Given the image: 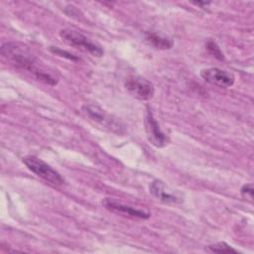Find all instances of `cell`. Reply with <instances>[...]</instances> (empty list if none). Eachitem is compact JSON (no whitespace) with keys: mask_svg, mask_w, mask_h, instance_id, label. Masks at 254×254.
Wrapping results in <instances>:
<instances>
[{"mask_svg":"<svg viewBox=\"0 0 254 254\" xmlns=\"http://www.w3.org/2000/svg\"><path fill=\"white\" fill-rule=\"evenodd\" d=\"M1 55L16 66L31 72L38 80L50 84H57V80L48 72L42 70L37 65L36 58L23 45L15 42L4 43L0 49Z\"/></svg>","mask_w":254,"mask_h":254,"instance_id":"1","label":"cell"},{"mask_svg":"<svg viewBox=\"0 0 254 254\" xmlns=\"http://www.w3.org/2000/svg\"><path fill=\"white\" fill-rule=\"evenodd\" d=\"M60 36L69 46L89 53L94 57H101L103 55V50L100 46L94 44L87 37L75 30L64 29L60 32Z\"/></svg>","mask_w":254,"mask_h":254,"instance_id":"2","label":"cell"},{"mask_svg":"<svg viewBox=\"0 0 254 254\" xmlns=\"http://www.w3.org/2000/svg\"><path fill=\"white\" fill-rule=\"evenodd\" d=\"M23 163L31 172L52 185L61 186L64 183L62 176L56 170L36 156H27L23 158Z\"/></svg>","mask_w":254,"mask_h":254,"instance_id":"3","label":"cell"},{"mask_svg":"<svg viewBox=\"0 0 254 254\" xmlns=\"http://www.w3.org/2000/svg\"><path fill=\"white\" fill-rule=\"evenodd\" d=\"M125 87L131 95L142 100L152 98L155 92L153 84L140 75H129L125 80Z\"/></svg>","mask_w":254,"mask_h":254,"instance_id":"4","label":"cell"},{"mask_svg":"<svg viewBox=\"0 0 254 254\" xmlns=\"http://www.w3.org/2000/svg\"><path fill=\"white\" fill-rule=\"evenodd\" d=\"M200 76L206 82L223 88L232 86L235 81V77L231 72L218 67L204 68L200 71Z\"/></svg>","mask_w":254,"mask_h":254,"instance_id":"5","label":"cell"},{"mask_svg":"<svg viewBox=\"0 0 254 254\" xmlns=\"http://www.w3.org/2000/svg\"><path fill=\"white\" fill-rule=\"evenodd\" d=\"M145 130L147 133L148 140L152 145L158 148H162L167 145L168 138L161 130L158 121L155 119L153 113L148 107L145 116Z\"/></svg>","mask_w":254,"mask_h":254,"instance_id":"6","label":"cell"},{"mask_svg":"<svg viewBox=\"0 0 254 254\" xmlns=\"http://www.w3.org/2000/svg\"><path fill=\"white\" fill-rule=\"evenodd\" d=\"M82 109H83L84 113L89 118H91L98 124L102 125L105 128H108L112 131L121 133L122 128H123L121 126V124L118 121H116L115 119H113L108 113H106L101 108H99L97 106H93V105H84L82 107Z\"/></svg>","mask_w":254,"mask_h":254,"instance_id":"7","label":"cell"},{"mask_svg":"<svg viewBox=\"0 0 254 254\" xmlns=\"http://www.w3.org/2000/svg\"><path fill=\"white\" fill-rule=\"evenodd\" d=\"M102 204L109 211H112V212H115V213H120V214L130 216V217H137V218L147 219L151 215V213L149 211L134 208L130 205L124 204L121 201H118V200L110 198V197L104 198L102 200Z\"/></svg>","mask_w":254,"mask_h":254,"instance_id":"8","label":"cell"},{"mask_svg":"<svg viewBox=\"0 0 254 254\" xmlns=\"http://www.w3.org/2000/svg\"><path fill=\"white\" fill-rule=\"evenodd\" d=\"M150 192L164 202H181L178 196L167 190L166 186L161 181H154L150 186Z\"/></svg>","mask_w":254,"mask_h":254,"instance_id":"9","label":"cell"},{"mask_svg":"<svg viewBox=\"0 0 254 254\" xmlns=\"http://www.w3.org/2000/svg\"><path fill=\"white\" fill-rule=\"evenodd\" d=\"M146 41L155 47L156 49L161 50H169L173 47L174 43L170 38L164 37L162 35H159L154 32H147L146 33Z\"/></svg>","mask_w":254,"mask_h":254,"instance_id":"10","label":"cell"},{"mask_svg":"<svg viewBox=\"0 0 254 254\" xmlns=\"http://www.w3.org/2000/svg\"><path fill=\"white\" fill-rule=\"evenodd\" d=\"M208 250L211 251V252H218V253H222V252H227V253L234 252V253H236L237 252L235 249H233L231 246H229L225 242H218L216 244L209 245Z\"/></svg>","mask_w":254,"mask_h":254,"instance_id":"11","label":"cell"},{"mask_svg":"<svg viewBox=\"0 0 254 254\" xmlns=\"http://www.w3.org/2000/svg\"><path fill=\"white\" fill-rule=\"evenodd\" d=\"M206 49H207V51H208L213 57H215L216 59H218V60H223V59H224L223 53L220 51L219 47L216 45L215 42H213V41H211V40L208 41V42L206 43Z\"/></svg>","mask_w":254,"mask_h":254,"instance_id":"12","label":"cell"},{"mask_svg":"<svg viewBox=\"0 0 254 254\" xmlns=\"http://www.w3.org/2000/svg\"><path fill=\"white\" fill-rule=\"evenodd\" d=\"M50 51H51L52 53H54V54L60 56V57L66 58V59H68V60H70V61H78V58H77V57H75L74 55H72V54H70V53H68V52H66V51H64V50H62V49H59L58 47H51V48H50Z\"/></svg>","mask_w":254,"mask_h":254,"instance_id":"13","label":"cell"},{"mask_svg":"<svg viewBox=\"0 0 254 254\" xmlns=\"http://www.w3.org/2000/svg\"><path fill=\"white\" fill-rule=\"evenodd\" d=\"M240 192H241V195L244 198H248V199L252 200V198H253V186H252V184L244 185L241 188Z\"/></svg>","mask_w":254,"mask_h":254,"instance_id":"14","label":"cell"},{"mask_svg":"<svg viewBox=\"0 0 254 254\" xmlns=\"http://www.w3.org/2000/svg\"><path fill=\"white\" fill-rule=\"evenodd\" d=\"M191 3L196 6H207L210 4L209 2H191Z\"/></svg>","mask_w":254,"mask_h":254,"instance_id":"15","label":"cell"}]
</instances>
